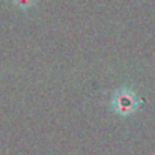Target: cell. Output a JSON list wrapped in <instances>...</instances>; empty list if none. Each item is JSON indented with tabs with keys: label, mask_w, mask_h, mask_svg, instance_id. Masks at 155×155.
Returning a JSON list of instances; mask_svg holds the SVG:
<instances>
[{
	"label": "cell",
	"mask_w": 155,
	"mask_h": 155,
	"mask_svg": "<svg viewBox=\"0 0 155 155\" xmlns=\"http://www.w3.org/2000/svg\"><path fill=\"white\" fill-rule=\"evenodd\" d=\"M116 104L120 107V113H128V111H133L134 107H136V101H134V97L130 95V94H119L117 98H116Z\"/></svg>",
	"instance_id": "obj_1"
},
{
	"label": "cell",
	"mask_w": 155,
	"mask_h": 155,
	"mask_svg": "<svg viewBox=\"0 0 155 155\" xmlns=\"http://www.w3.org/2000/svg\"><path fill=\"white\" fill-rule=\"evenodd\" d=\"M18 2H20L21 5H26V6H27V5H29L30 2H33V0H18Z\"/></svg>",
	"instance_id": "obj_2"
}]
</instances>
